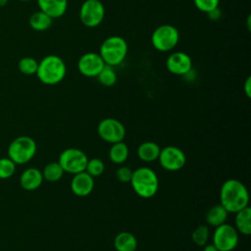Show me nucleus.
<instances>
[{"label": "nucleus", "instance_id": "15", "mask_svg": "<svg viewBox=\"0 0 251 251\" xmlns=\"http://www.w3.org/2000/svg\"><path fill=\"white\" fill-rule=\"evenodd\" d=\"M39 10L52 19H58L65 15L68 8V0H37Z\"/></svg>", "mask_w": 251, "mask_h": 251}, {"label": "nucleus", "instance_id": "13", "mask_svg": "<svg viewBox=\"0 0 251 251\" xmlns=\"http://www.w3.org/2000/svg\"><path fill=\"white\" fill-rule=\"evenodd\" d=\"M166 67L173 75H185L191 71L192 60L185 52H173L167 58Z\"/></svg>", "mask_w": 251, "mask_h": 251}, {"label": "nucleus", "instance_id": "12", "mask_svg": "<svg viewBox=\"0 0 251 251\" xmlns=\"http://www.w3.org/2000/svg\"><path fill=\"white\" fill-rule=\"evenodd\" d=\"M105 67L99 53L87 52L80 56L77 62V69L79 73L86 77H96L98 74Z\"/></svg>", "mask_w": 251, "mask_h": 251}, {"label": "nucleus", "instance_id": "28", "mask_svg": "<svg viewBox=\"0 0 251 251\" xmlns=\"http://www.w3.org/2000/svg\"><path fill=\"white\" fill-rule=\"evenodd\" d=\"M16 172V164L9 158H0V178L7 179L13 176Z\"/></svg>", "mask_w": 251, "mask_h": 251}, {"label": "nucleus", "instance_id": "34", "mask_svg": "<svg viewBox=\"0 0 251 251\" xmlns=\"http://www.w3.org/2000/svg\"><path fill=\"white\" fill-rule=\"evenodd\" d=\"M19 1H22V2H26V1H30V0H19Z\"/></svg>", "mask_w": 251, "mask_h": 251}, {"label": "nucleus", "instance_id": "2", "mask_svg": "<svg viewBox=\"0 0 251 251\" xmlns=\"http://www.w3.org/2000/svg\"><path fill=\"white\" fill-rule=\"evenodd\" d=\"M66 74L67 67L64 60L58 55L50 54L38 62L35 75L42 83L55 85L65 78Z\"/></svg>", "mask_w": 251, "mask_h": 251}, {"label": "nucleus", "instance_id": "22", "mask_svg": "<svg viewBox=\"0 0 251 251\" xmlns=\"http://www.w3.org/2000/svg\"><path fill=\"white\" fill-rule=\"evenodd\" d=\"M129 155V149L123 141L112 144L109 150V158L114 164H123L126 161Z\"/></svg>", "mask_w": 251, "mask_h": 251}, {"label": "nucleus", "instance_id": "3", "mask_svg": "<svg viewBox=\"0 0 251 251\" xmlns=\"http://www.w3.org/2000/svg\"><path fill=\"white\" fill-rule=\"evenodd\" d=\"M131 187L141 198L153 197L159 188V179L156 173L148 167H140L132 172Z\"/></svg>", "mask_w": 251, "mask_h": 251}, {"label": "nucleus", "instance_id": "35", "mask_svg": "<svg viewBox=\"0 0 251 251\" xmlns=\"http://www.w3.org/2000/svg\"><path fill=\"white\" fill-rule=\"evenodd\" d=\"M229 251H234V250H229Z\"/></svg>", "mask_w": 251, "mask_h": 251}, {"label": "nucleus", "instance_id": "16", "mask_svg": "<svg viewBox=\"0 0 251 251\" xmlns=\"http://www.w3.org/2000/svg\"><path fill=\"white\" fill-rule=\"evenodd\" d=\"M43 181V176L41 171L36 168H28L25 170L20 176V185L25 190H35Z\"/></svg>", "mask_w": 251, "mask_h": 251}, {"label": "nucleus", "instance_id": "6", "mask_svg": "<svg viewBox=\"0 0 251 251\" xmlns=\"http://www.w3.org/2000/svg\"><path fill=\"white\" fill-rule=\"evenodd\" d=\"M179 41V32L172 25L165 24L156 27L151 35L153 47L160 52L172 51Z\"/></svg>", "mask_w": 251, "mask_h": 251}, {"label": "nucleus", "instance_id": "14", "mask_svg": "<svg viewBox=\"0 0 251 251\" xmlns=\"http://www.w3.org/2000/svg\"><path fill=\"white\" fill-rule=\"evenodd\" d=\"M94 188V177L85 171L74 175L71 180V189L73 193L78 197L89 195Z\"/></svg>", "mask_w": 251, "mask_h": 251}, {"label": "nucleus", "instance_id": "21", "mask_svg": "<svg viewBox=\"0 0 251 251\" xmlns=\"http://www.w3.org/2000/svg\"><path fill=\"white\" fill-rule=\"evenodd\" d=\"M53 19L42 11L34 12L29 18V25L36 31L47 30L52 25Z\"/></svg>", "mask_w": 251, "mask_h": 251}, {"label": "nucleus", "instance_id": "25", "mask_svg": "<svg viewBox=\"0 0 251 251\" xmlns=\"http://www.w3.org/2000/svg\"><path fill=\"white\" fill-rule=\"evenodd\" d=\"M38 67V62L32 57H24L18 63L20 72L26 75H35Z\"/></svg>", "mask_w": 251, "mask_h": 251}, {"label": "nucleus", "instance_id": "17", "mask_svg": "<svg viewBox=\"0 0 251 251\" xmlns=\"http://www.w3.org/2000/svg\"><path fill=\"white\" fill-rule=\"evenodd\" d=\"M114 247L117 251H135L137 239L131 232L121 231L114 238Z\"/></svg>", "mask_w": 251, "mask_h": 251}, {"label": "nucleus", "instance_id": "30", "mask_svg": "<svg viewBox=\"0 0 251 251\" xmlns=\"http://www.w3.org/2000/svg\"><path fill=\"white\" fill-rule=\"evenodd\" d=\"M132 170L128 167L123 166L119 168L116 172V177L121 182H129L132 176Z\"/></svg>", "mask_w": 251, "mask_h": 251}, {"label": "nucleus", "instance_id": "1", "mask_svg": "<svg viewBox=\"0 0 251 251\" xmlns=\"http://www.w3.org/2000/svg\"><path fill=\"white\" fill-rule=\"evenodd\" d=\"M220 204L228 212L236 213L249 204V193L246 186L239 180H226L220 190Z\"/></svg>", "mask_w": 251, "mask_h": 251}, {"label": "nucleus", "instance_id": "11", "mask_svg": "<svg viewBox=\"0 0 251 251\" xmlns=\"http://www.w3.org/2000/svg\"><path fill=\"white\" fill-rule=\"evenodd\" d=\"M158 160L161 167L166 171L176 172L184 167L186 157L181 149L170 145L160 150Z\"/></svg>", "mask_w": 251, "mask_h": 251}, {"label": "nucleus", "instance_id": "33", "mask_svg": "<svg viewBox=\"0 0 251 251\" xmlns=\"http://www.w3.org/2000/svg\"><path fill=\"white\" fill-rule=\"evenodd\" d=\"M8 3V0H0V6H5Z\"/></svg>", "mask_w": 251, "mask_h": 251}, {"label": "nucleus", "instance_id": "23", "mask_svg": "<svg viewBox=\"0 0 251 251\" xmlns=\"http://www.w3.org/2000/svg\"><path fill=\"white\" fill-rule=\"evenodd\" d=\"M41 173L43 179L49 182H56L62 178L65 172L58 162H51L44 167Z\"/></svg>", "mask_w": 251, "mask_h": 251}, {"label": "nucleus", "instance_id": "32", "mask_svg": "<svg viewBox=\"0 0 251 251\" xmlns=\"http://www.w3.org/2000/svg\"><path fill=\"white\" fill-rule=\"evenodd\" d=\"M203 251H219L217 247L212 243V244H206L203 246Z\"/></svg>", "mask_w": 251, "mask_h": 251}, {"label": "nucleus", "instance_id": "29", "mask_svg": "<svg viewBox=\"0 0 251 251\" xmlns=\"http://www.w3.org/2000/svg\"><path fill=\"white\" fill-rule=\"evenodd\" d=\"M195 7L206 14H209L219 8L220 0H193Z\"/></svg>", "mask_w": 251, "mask_h": 251}, {"label": "nucleus", "instance_id": "5", "mask_svg": "<svg viewBox=\"0 0 251 251\" xmlns=\"http://www.w3.org/2000/svg\"><path fill=\"white\" fill-rule=\"evenodd\" d=\"M35 153L36 143L27 135L16 137L8 146V157L16 165L26 164L34 157Z\"/></svg>", "mask_w": 251, "mask_h": 251}, {"label": "nucleus", "instance_id": "10", "mask_svg": "<svg viewBox=\"0 0 251 251\" xmlns=\"http://www.w3.org/2000/svg\"><path fill=\"white\" fill-rule=\"evenodd\" d=\"M97 133L102 140L114 144L124 140L126 136V127L119 120L106 118L98 124Z\"/></svg>", "mask_w": 251, "mask_h": 251}, {"label": "nucleus", "instance_id": "26", "mask_svg": "<svg viewBox=\"0 0 251 251\" xmlns=\"http://www.w3.org/2000/svg\"><path fill=\"white\" fill-rule=\"evenodd\" d=\"M192 241L200 247H203L204 245L207 244L208 239H209V228L207 226L201 225L198 226L191 234Z\"/></svg>", "mask_w": 251, "mask_h": 251}, {"label": "nucleus", "instance_id": "19", "mask_svg": "<svg viewBox=\"0 0 251 251\" xmlns=\"http://www.w3.org/2000/svg\"><path fill=\"white\" fill-rule=\"evenodd\" d=\"M160 150L161 148L157 143L153 141H145L138 146L136 153L141 161L151 163L158 159Z\"/></svg>", "mask_w": 251, "mask_h": 251}, {"label": "nucleus", "instance_id": "27", "mask_svg": "<svg viewBox=\"0 0 251 251\" xmlns=\"http://www.w3.org/2000/svg\"><path fill=\"white\" fill-rule=\"evenodd\" d=\"M104 170H105V165L101 159L99 158H92L90 160L88 159L85 172L89 174L92 177L101 176L104 173Z\"/></svg>", "mask_w": 251, "mask_h": 251}, {"label": "nucleus", "instance_id": "24", "mask_svg": "<svg viewBox=\"0 0 251 251\" xmlns=\"http://www.w3.org/2000/svg\"><path fill=\"white\" fill-rule=\"evenodd\" d=\"M96 77L102 85L107 87L113 86L118 80V75L116 71L114 70V67L107 65H105V67L102 69V71L98 74Z\"/></svg>", "mask_w": 251, "mask_h": 251}, {"label": "nucleus", "instance_id": "20", "mask_svg": "<svg viewBox=\"0 0 251 251\" xmlns=\"http://www.w3.org/2000/svg\"><path fill=\"white\" fill-rule=\"evenodd\" d=\"M228 212L221 205L217 204L212 206L205 215V221L209 226H219L226 223L227 219Z\"/></svg>", "mask_w": 251, "mask_h": 251}, {"label": "nucleus", "instance_id": "7", "mask_svg": "<svg viewBox=\"0 0 251 251\" xmlns=\"http://www.w3.org/2000/svg\"><path fill=\"white\" fill-rule=\"evenodd\" d=\"M88 158L86 154L77 148H67L61 152L58 163L64 172L75 175L85 171Z\"/></svg>", "mask_w": 251, "mask_h": 251}, {"label": "nucleus", "instance_id": "9", "mask_svg": "<svg viewBox=\"0 0 251 251\" xmlns=\"http://www.w3.org/2000/svg\"><path fill=\"white\" fill-rule=\"evenodd\" d=\"M238 232L235 227L226 223L216 226L213 234V244L219 251L234 250L238 244Z\"/></svg>", "mask_w": 251, "mask_h": 251}, {"label": "nucleus", "instance_id": "31", "mask_svg": "<svg viewBox=\"0 0 251 251\" xmlns=\"http://www.w3.org/2000/svg\"><path fill=\"white\" fill-rule=\"evenodd\" d=\"M243 89H244V92L246 94V96L248 98L251 97V77L248 76L244 82V86H243Z\"/></svg>", "mask_w": 251, "mask_h": 251}, {"label": "nucleus", "instance_id": "4", "mask_svg": "<svg viewBox=\"0 0 251 251\" xmlns=\"http://www.w3.org/2000/svg\"><path fill=\"white\" fill-rule=\"evenodd\" d=\"M127 54V43L119 35H112L104 39L100 46L99 55L105 65L116 67L124 62Z\"/></svg>", "mask_w": 251, "mask_h": 251}, {"label": "nucleus", "instance_id": "18", "mask_svg": "<svg viewBox=\"0 0 251 251\" xmlns=\"http://www.w3.org/2000/svg\"><path fill=\"white\" fill-rule=\"evenodd\" d=\"M234 217L235 229L244 235L251 233V208L249 206L237 211Z\"/></svg>", "mask_w": 251, "mask_h": 251}, {"label": "nucleus", "instance_id": "8", "mask_svg": "<svg viewBox=\"0 0 251 251\" xmlns=\"http://www.w3.org/2000/svg\"><path fill=\"white\" fill-rule=\"evenodd\" d=\"M105 8L100 0H85L79 9V19L86 27H96L104 20Z\"/></svg>", "mask_w": 251, "mask_h": 251}]
</instances>
